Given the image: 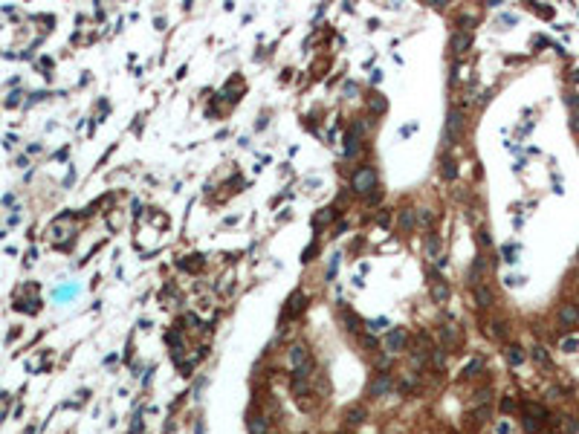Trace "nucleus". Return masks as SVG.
<instances>
[{
  "instance_id": "1",
  "label": "nucleus",
  "mask_w": 579,
  "mask_h": 434,
  "mask_svg": "<svg viewBox=\"0 0 579 434\" xmlns=\"http://www.w3.org/2000/svg\"><path fill=\"white\" fill-rule=\"evenodd\" d=\"M290 359V368H292V376L295 379H307L310 376V353H307V347H301V344H292L287 353Z\"/></svg>"
},
{
  "instance_id": "2",
  "label": "nucleus",
  "mask_w": 579,
  "mask_h": 434,
  "mask_svg": "<svg viewBox=\"0 0 579 434\" xmlns=\"http://www.w3.org/2000/svg\"><path fill=\"white\" fill-rule=\"evenodd\" d=\"M351 188H354L356 194H371L377 188V168H371V165L356 168L354 177H351Z\"/></svg>"
},
{
  "instance_id": "3",
  "label": "nucleus",
  "mask_w": 579,
  "mask_h": 434,
  "mask_svg": "<svg viewBox=\"0 0 579 434\" xmlns=\"http://www.w3.org/2000/svg\"><path fill=\"white\" fill-rule=\"evenodd\" d=\"M460 133H463V113H460L458 107H452L449 116H446V127H443V145H446V148L458 145Z\"/></svg>"
},
{
  "instance_id": "4",
  "label": "nucleus",
  "mask_w": 579,
  "mask_h": 434,
  "mask_svg": "<svg viewBox=\"0 0 579 434\" xmlns=\"http://www.w3.org/2000/svg\"><path fill=\"white\" fill-rule=\"evenodd\" d=\"M406 344H409V333H406L403 327H394V330L388 333V339H386V353H400Z\"/></svg>"
},
{
  "instance_id": "5",
  "label": "nucleus",
  "mask_w": 579,
  "mask_h": 434,
  "mask_svg": "<svg viewBox=\"0 0 579 434\" xmlns=\"http://www.w3.org/2000/svg\"><path fill=\"white\" fill-rule=\"evenodd\" d=\"M559 321H562V327H574V324H579V307L577 304H562V307H559Z\"/></svg>"
},
{
  "instance_id": "6",
  "label": "nucleus",
  "mask_w": 579,
  "mask_h": 434,
  "mask_svg": "<svg viewBox=\"0 0 579 434\" xmlns=\"http://www.w3.org/2000/svg\"><path fill=\"white\" fill-rule=\"evenodd\" d=\"M388 391H391V376H388V373H380V376L371 382V388H368L371 397H386Z\"/></svg>"
},
{
  "instance_id": "7",
  "label": "nucleus",
  "mask_w": 579,
  "mask_h": 434,
  "mask_svg": "<svg viewBox=\"0 0 579 434\" xmlns=\"http://www.w3.org/2000/svg\"><path fill=\"white\" fill-rule=\"evenodd\" d=\"M469 44H472V35L469 32H455L452 35V52L455 55H463L469 49Z\"/></svg>"
},
{
  "instance_id": "8",
  "label": "nucleus",
  "mask_w": 579,
  "mask_h": 434,
  "mask_svg": "<svg viewBox=\"0 0 579 434\" xmlns=\"http://www.w3.org/2000/svg\"><path fill=\"white\" fill-rule=\"evenodd\" d=\"M472 292H475V301H478V307H492V301H495V295H492V289L486 287V284H478V287H472Z\"/></svg>"
},
{
  "instance_id": "9",
  "label": "nucleus",
  "mask_w": 579,
  "mask_h": 434,
  "mask_svg": "<svg viewBox=\"0 0 579 434\" xmlns=\"http://www.w3.org/2000/svg\"><path fill=\"white\" fill-rule=\"evenodd\" d=\"M446 298H449V284L446 281H432V301L434 304H446Z\"/></svg>"
},
{
  "instance_id": "10",
  "label": "nucleus",
  "mask_w": 579,
  "mask_h": 434,
  "mask_svg": "<svg viewBox=\"0 0 579 434\" xmlns=\"http://www.w3.org/2000/svg\"><path fill=\"white\" fill-rule=\"evenodd\" d=\"M362 154V139L356 133H348L345 136V156H359Z\"/></svg>"
},
{
  "instance_id": "11",
  "label": "nucleus",
  "mask_w": 579,
  "mask_h": 434,
  "mask_svg": "<svg viewBox=\"0 0 579 434\" xmlns=\"http://www.w3.org/2000/svg\"><path fill=\"white\" fill-rule=\"evenodd\" d=\"M481 275H483V258H472V266H469V284L472 287H478L481 284Z\"/></svg>"
},
{
  "instance_id": "12",
  "label": "nucleus",
  "mask_w": 579,
  "mask_h": 434,
  "mask_svg": "<svg viewBox=\"0 0 579 434\" xmlns=\"http://www.w3.org/2000/svg\"><path fill=\"white\" fill-rule=\"evenodd\" d=\"M423 246H426V255H429V258H440V241H437L434 232L426 235V243H423Z\"/></svg>"
},
{
  "instance_id": "13",
  "label": "nucleus",
  "mask_w": 579,
  "mask_h": 434,
  "mask_svg": "<svg viewBox=\"0 0 579 434\" xmlns=\"http://www.w3.org/2000/svg\"><path fill=\"white\" fill-rule=\"evenodd\" d=\"M414 223H417L414 209H403V212H400V226H403L406 232H411V229H414Z\"/></svg>"
},
{
  "instance_id": "14",
  "label": "nucleus",
  "mask_w": 579,
  "mask_h": 434,
  "mask_svg": "<svg viewBox=\"0 0 579 434\" xmlns=\"http://www.w3.org/2000/svg\"><path fill=\"white\" fill-rule=\"evenodd\" d=\"M533 362H536L539 368H550V365H553V362H550V356H547V350L542 347V344H536V347H533Z\"/></svg>"
},
{
  "instance_id": "15",
  "label": "nucleus",
  "mask_w": 579,
  "mask_h": 434,
  "mask_svg": "<svg viewBox=\"0 0 579 434\" xmlns=\"http://www.w3.org/2000/svg\"><path fill=\"white\" fill-rule=\"evenodd\" d=\"M249 434H266V417L261 414V417H249Z\"/></svg>"
},
{
  "instance_id": "16",
  "label": "nucleus",
  "mask_w": 579,
  "mask_h": 434,
  "mask_svg": "<svg viewBox=\"0 0 579 434\" xmlns=\"http://www.w3.org/2000/svg\"><path fill=\"white\" fill-rule=\"evenodd\" d=\"M432 365H434L437 371L446 368V350H443V347H432Z\"/></svg>"
},
{
  "instance_id": "17",
  "label": "nucleus",
  "mask_w": 579,
  "mask_h": 434,
  "mask_svg": "<svg viewBox=\"0 0 579 434\" xmlns=\"http://www.w3.org/2000/svg\"><path fill=\"white\" fill-rule=\"evenodd\" d=\"M507 362H510V365H521V362H524V350H521L518 344H510V347H507Z\"/></svg>"
},
{
  "instance_id": "18",
  "label": "nucleus",
  "mask_w": 579,
  "mask_h": 434,
  "mask_svg": "<svg viewBox=\"0 0 579 434\" xmlns=\"http://www.w3.org/2000/svg\"><path fill=\"white\" fill-rule=\"evenodd\" d=\"M301 301H304V295L301 292H292L290 295V304H287V315H298L301 313Z\"/></svg>"
},
{
  "instance_id": "19",
  "label": "nucleus",
  "mask_w": 579,
  "mask_h": 434,
  "mask_svg": "<svg viewBox=\"0 0 579 434\" xmlns=\"http://www.w3.org/2000/svg\"><path fill=\"white\" fill-rule=\"evenodd\" d=\"M440 339L446 341L449 347L458 341V330H455V324H443V327H440Z\"/></svg>"
},
{
  "instance_id": "20",
  "label": "nucleus",
  "mask_w": 579,
  "mask_h": 434,
  "mask_svg": "<svg viewBox=\"0 0 579 434\" xmlns=\"http://www.w3.org/2000/svg\"><path fill=\"white\" fill-rule=\"evenodd\" d=\"M492 339H504L507 336V327H504V321H495V324H489V330H486Z\"/></svg>"
},
{
  "instance_id": "21",
  "label": "nucleus",
  "mask_w": 579,
  "mask_h": 434,
  "mask_svg": "<svg viewBox=\"0 0 579 434\" xmlns=\"http://www.w3.org/2000/svg\"><path fill=\"white\" fill-rule=\"evenodd\" d=\"M440 174H443L446 180H455V177H458V165H455L452 159H443V168H440Z\"/></svg>"
},
{
  "instance_id": "22",
  "label": "nucleus",
  "mask_w": 579,
  "mask_h": 434,
  "mask_svg": "<svg viewBox=\"0 0 579 434\" xmlns=\"http://www.w3.org/2000/svg\"><path fill=\"white\" fill-rule=\"evenodd\" d=\"M362 420H365V411L362 408H351L348 411V426H359Z\"/></svg>"
},
{
  "instance_id": "23",
  "label": "nucleus",
  "mask_w": 579,
  "mask_h": 434,
  "mask_svg": "<svg viewBox=\"0 0 579 434\" xmlns=\"http://www.w3.org/2000/svg\"><path fill=\"white\" fill-rule=\"evenodd\" d=\"M386 324H388V318H371V321H368L365 327H368V333H374V336H377V333H380V330H383Z\"/></svg>"
},
{
  "instance_id": "24",
  "label": "nucleus",
  "mask_w": 579,
  "mask_h": 434,
  "mask_svg": "<svg viewBox=\"0 0 579 434\" xmlns=\"http://www.w3.org/2000/svg\"><path fill=\"white\" fill-rule=\"evenodd\" d=\"M417 223H420V226H432V223H434L432 209H420V212H417Z\"/></svg>"
},
{
  "instance_id": "25",
  "label": "nucleus",
  "mask_w": 579,
  "mask_h": 434,
  "mask_svg": "<svg viewBox=\"0 0 579 434\" xmlns=\"http://www.w3.org/2000/svg\"><path fill=\"white\" fill-rule=\"evenodd\" d=\"M562 350H565V353H577V350H579V339H577V336L562 339Z\"/></svg>"
},
{
  "instance_id": "26",
  "label": "nucleus",
  "mask_w": 579,
  "mask_h": 434,
  "mask_svg": "<svg viewBox=\"0 0 579 434\" xmlns=\"http://www.w3.org/2000/svg\"><path fill=\"white\" fill-rule=\"evenodd\" d=\"M481 368H483V362H481V359H472V362H469V365L463 368V376H478V371H481Z\"/></svg>"
},
{
  "instance_id": "27",
  "label": "nucleus",
  "mask_w": 579,
  "mask_h": 434,
  "mask_svg": "<svg viewBox=\"0 0 579 434\" xmlns=\"http://www.w3.org/2000/svg\"><path fill=\"white\" fill-rule=\"evenodd\" d=\"M478 243H481V246H492V235H489L486 229H478Z\"/></svg>"
},
{
  "instance_id": "28",
  "label": "nucleus",
  "mask_w": 579,
  "mask_h": 434,
  "mask_svg": "<svg viewBox=\"0 0 579 434\" xmlns=\"http://www.w3.org/2000/svg\"><path fill=\"white\" fill-rule=\"evenodd\" d=\"M386 107H388V104H386V98H380V96H377V98H371V110H377V113H383Z\"/></svg>"
},
{
  "instance_id": "29",
  "label": "nucleus",
  "mask_w": 579,
  "mask_h": 434,
  "mask_svg": "<svg viewBox=\"0 0 579 434\" xmlns=\"http://www.w3.org/2000/svg\"><path fill=\"white\" fill-rule=\"evenodd\" d=\"M515 252H518V249H515L513 243H507V246H504V261H510V264H513V261H515V258H513Z\"/></svg>"
},
{
  "instance_id": "30",
  "label": "nucleus",
  "mask_w": 579,
  "mask_h": 434,
  "mask_svg": "<svg viewBox=\"0 0 579 434\" xmlns=\"http://www.w3.org/2000/svg\"><path fill=\"white\" fill-rule=\"evenodd\" d=\"M495 434H510V423H507V420L495 423Z\"/></svg>"
},
{
  "instance_id": "31",
  "label": "nucleus",
  "mask_w": 579,
  "mask_h": 434,
  "mask_svg": "<svg viewBox=\"0 0 579 434\" xmlns=\"http://www.w3.org/2000/svg\"><path fill=\"white\" fill-rule=\"evenodd\" d=\"M356 93H359V87H356V84H351V81H348V84H345V98H354Z\"/></svg>"
},
{
  "instance_id": "32",
  "label": "nucleus",
  "mask_w": 579,
  "mask_h": 434,
  "mask_svg": "<svg viewBox=\"0 0 579 434\" xmlns=\"http://www.w3.org/2000/svg\"><path fill=\"white\" fill-rule=\"evenodd\" d=\"M515 408V403H513V397H504L501 400V411H513Z\"/></svg>"
},
{
  "instance_id": "33",
  "label": "nucleus",
  "mask_w": 579,
  "mask_h": 434,
  "mask_svg": "<svg viewBox=\"0 0 579 434\" xmlns=\"http://www.w3.org/2000/svg\"><path fill=\"white\" fill-rule=\"evenodd\" d=\"M362 344H365L368 350H377V339H374V336H365V339H362Z\"/></svg>"
},
{
  "instance_id": "34",
  "label": "nucleus",
  "mask_w": 579,
  "mask_h": 434,
  "mask_svg": "<svg viewBox=\"0 0 579 434\" xmlns=\"http://www.w3.org/2000/svg\"><path fill=\"white\" fill-rule=\"evenodd\" d=\"M316 243H310V249H304V261H313V255H316Z\"/></svg>"
},
{
  "instance_id": "35",
  "label": "nucleus",
  "mask_w": 579,
  "mask_h": 434,
  "mask_svg": "<svg viewBox=\"0 0 579 434\" xmlns=\"http://www.w3.org/2000/svg\"><path fill=\"white\" fill-rule=\"evenodd\" d=\"M380 197H383V191H380V188H374V191H371V194H368V203H377V200H380Z\"/></svg>"
},
{
  "instance_id": "36",
  "label": "nucleus",
  "mask_w": 579,
  "mask_h": 434,
  "mask_svg": "<svg viewBox=\"0 0 579 434\" xmlns=\"http://www.w3.org/2000/svg\"><path fill=\"white\" fill-rule=\"evenodd\" d=\"M377 223H380V226H388V223H391V217H388L386 212H383V215L377 217Z\"/></svg>"
},
{
  "instance_id": "37",
  "label": "nucleus",
  "mask_w": 579,
  "mask_h": 434,
  "mask_svg": "<svg viewBox=\"0 0 579 434\" xmlns=\"http://www.w3.org/2000/svg\"><path fill=\"white\" fill-rule=\"evenodd\" d=\"M577 81H579V70H577Z\"/></svg>"
},
{
  "instance_id": "38",
  "label": "nucleus",
  "mask_w": 579,
  "mask_h": 434,
  "mask_svg": "<svg viewBox=\"0 0 579 434\" xmlns=\"http://www.w3.org/2000/svg\"><path fill=\"white\" fill-rule=\"evenodd\" d=\"M577 261H579V258H577Z\"/></svg>"
}]
</instances>
